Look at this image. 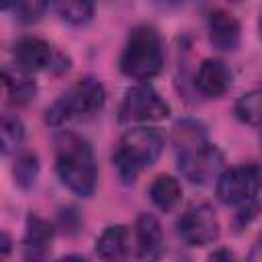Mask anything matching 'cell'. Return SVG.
<instances>
[{
  "mask_svg": "<svg viewBox=\"0 0 262 262\" xmlns=\"http://www.w3.org/2000/svg\"><path fill=\"white\" fill-rule=\"evenodd\" d=\"M55 147V170L61 184L78 196H90L98 176L90 143L74 133H61Z\"/></svg>",
  "mask_w": 262,
  "mask_h": 262,
  "instance_id": "obj_1",
  "label": "cell"
},
{
  "mask_svg": "<svg viewBox=\"0 0 262 262\" xmlns=\"http://www.w3.org/2000/svg\"><path fill=\"white\" fill-rule=\"evenodd\" d=\"M164 149V135L156 127L129 129L117 143L113 162L119 178L125 184H133L137 174L149 168Z\"/></svg>",
  "mask_w": 262,
  "mask_h": 262,
  "instance_id": "obj_2",
  "label": "cell"
},
{
  "mask_svg": "<svg viewBox=\"0 0 262 262\" xmlns=\"http://www.w3.org/2000/svg\"><path fill=\"white\" fill-rule=\"evenodd\" d=\"M164 66V45L160 33L149 25L135 27L123 47L119 68L131 80H151L162 72Z\"/></svg>",
  "mask_w": 262,
  "mask_h": 262,
  "instance_id": "obj_3",
  "label": "cell"
},
{
  "mask_svg": "<svg viewBox=\"0 0 262 262\" xmlns=\"http://www.w3.org/2000/svg\"><path fill=\"white\" fill-rule=\"evenodd\" d=\"M104 98L106 92L98 80L82 78L45 111V123L51 127H59L72 119L94 117L102 108Z\"/></svg>",
  "mask_w": 262,
  "mask_h": 262,
  "instance_id": "obj_4",
  "label": "cell"
},
{
  "mask_svg": "<svg viewBox=\"0 0 262 262\" xmlns=\"http://www.w3.org/2000/svg\"><path fill=\"white\" fill-rule=\"evenodd\" d=\"M176 160L180 174L192 184H209L223 166V154L209 139L176 149Z\"/></svg>",
  "mask_w": 262,
  "mask_h": 262,
  "instance_id": "obj_5",
  "label": "cell"
},
{
  "mask_svg": "<svg viewBox=\"0 0 262 262\" xmlns=\"http://www.w3.org/2000/svg\"><path fill=\"white\" fill-rule=\"evenodd\" d=\"M217 199L223 205L242 207L256 203L260 192V168L258 164H244L225 170L217 178Z\"/></svg>",
  "mask_w": 262,
  "mask_h": 262,
  "instance_id": "obj_6",
  "label": "cell"
},
{
  "mask_svg": "<svg viewBox=\"0 0 262 262\" xmlns=\"http://www.w3.org/2000/svg\"><path fill=\"white\" fill-rule=\"evenodd\" d=\"M170 117V104L151 86H133L125 92L119 106L121 123H149Z\"/></svg>",
  "mask_w": 262,
  "mask_h": 262,
  "instance_id": "obj_7",
  "label": "cell"
},
{
  "mask_svg": "<svg viewBox=\"0 0 262 262\" xmlns=\"http://www.w3.org/2000/svg\"><path fill=\"white\" fill-rule=\"evenodd\" d=\"M178 235L188 246H207L219 237V219L215 211L205 205H190L176 223Z\"/></svg>",
  "mask_w": 262,
  "mask_h": 262,
  "instance_id": "obj_8",
  "label": "cell"
},
{
  "mask_svg": "<svg viewBox=\"0 0 262 262\" xmlns=\"http://www.w3.org/2000/svg\"><path fill=\"white\" fill-rule=\"evenodd\" d=\"M12 55L16 61V68H20L27 74H35L41 70H51L55 63L68 66V57L61 53H55L51 45L39 37H23L14 43Z\"/></svg>",
  "mask_w": 262,
  "mask_h": 262,
  "instance_id": "obj_9",
  "label": "cell"
},
{
  "mask_svg": "<svg viewBox=\"0 0 262 262\" xmlns=\"http://www.w3.org/2000/svg\"><path fill=\"white\" fill-rule=\"evenodd\" d=\"M231 84V72L221 59H205L194 76V86L203 96L217 98L227 92Z\"/></svg>",
  "mask_w": 262,
  "mask_h": 262,
  "instance_id": "obj_10",
  "label": "cell"
},
{
  "mask_svg": "<svg viewBox=\"0 0 262 262\" xmlns=\"http://www.w3.org/2000/svg\"><path fill=\"white\" fill-rule=\"evenodd\" d=\"M209 41L221 51H233L242 39V27L235 16L225 10H213L209 14Z\"/></svg>",
  "mask_w": 262,
  "mask_h": 262,
  "instance_id": "obj_11",
  "label": "cell"
},
{
  "mask_svg": "<svg viewBox=\"0 0 262 262\" xmlns=\"http://www.w3.org/2000/svg\"><path fill=\"white\" fill-rule=\"evenodd\" d=\"M135 239H137V252L141 258L160 256L162 242H164L160 221L149 213H141L135 223Z\"/></svg>",
  "mask_w": 262,
  "mask_h": 262,
  "instance_id": "obj_12",
  "label": "cell"
},
{
  "mask_svg": "<svg viewBox=\"0 0 262 262\" xmlns=\"http://www.w3.org/2000/svg\"><path fill=\"white\" fill-rule=\"evenodd\" d=\"M131 250V235L125 225L106 227L96 239V254L102 260H123Z\"/></svg>",
  "mask_w": 262,
  "mask_h": 262,
  "instance_id": "obj_13",
  "label": "cell"
},
{
  "mask_svg": "<svg viewBox=\"0 0 262 262\" xmlns=\"http://www.w3.org/2000/svg\"><path fill=\"white\" fill-rule=\"evenodd\" d=\"M53 239V225L31 213L27 217V231H25V250L29 258H43L47 254V248Z\"/></svg>",
  "mask_w": 262,
  "mask_h": 262,
  "instance_id": "obj_14",
  "label": "cell"
},
{
  "mask_svg": "<svg viewBox=\"0 0 262 262\" xmlns=\"http://www.w3.org/2000/svg\"><path fill=\"white\" fill-rule=\"evenodd\" d=\"M0 76H2L4 90H6V94L10 96L12 102L27 104L35 96V92H37L35 82L31 80V74L23 72L20 68H16V70H0Z\"/></svg>",
  "mask_w": 262,
  "mask_h": 262,
  "instance_id": "obj_15",
  "label": "cell"
},
{
  "mask_svg": "<svg viewBox=\"0 0 262 262\" xmlns=\"http://www.w3.org/2000/svg\"><path fill=\"white\" fill-rule=\"evenodd\" d=\"M180 196H182V186L170 174L158 176L151 182V186H149V199H151V203L160 211H164V213L166 211H172L180 203Z\"/></svg>",
  "mask_w": 262,
  "mask_h": 262,
  "instance_id": "obj_16",
  "label": "cell"
},
{
  "mask_svg": "<svg viewBox=\"0 0 262 262\" xmlns=\"http://www.w3.org/2000/svg\"><path fill=\"white\" fill-rule=\"evenodd\" d=\"M25 139V127L16 117L0 115V156L14 154Z\"/></svg>",
  "mask_w": 262,
  "mask_h": 262,
  "instance_id": "obj_17",
  "label": "cell"
},
{
  "mask_svg": "<svg viewBox=\"0 0 262 262\" xmlns=\"http://www.w3.org/2000/svg\"><path fill=\"white\" fill-rule=\"evenodd\" d=\"M172 139H174V147L182 149V147L194 145L199 141H205L207 139V131H205L203 123H199L194 119H182V121H178L174 125Z\"/></svg>",
  "mask_w": 262,
  "mask_h": 262,
  "instance_id": "obj_18",
  "label": "cell"
},
{
  "mask_svg": "<svg viewBox=\"0 0 262 262\" xmlns=\"http://www.w3.org/2000/svg\"><path fill=\"white\" fill-rule=\"evenodd\" d=\"M57 8L63 20L70 25H86L94 14V0H57Z\"/></svg>",
  "mask_w": 262,
  "mask_h": 262,
  "instance_id": "obj_19",
  "label": "cell"
},
{
  "mask_svg": "<svg viewBox=\"0 0 262 262\" xmlns=\"http://www.w3.org/2000/svg\"><path fill=\"white\" fill-rule=\"evenodd\" d=\"M235 117L246 125H260V90H252L239 96V100L235 102Z\"/></svg>",
  "mask_w": 262,
  "mask_h": 262,
  "instance_id": "obj_20",
  "label": "cell"
},
{
  "mask_svg": "<svg viewBox=\"0 0 262 262\" xmlns=\"http://www.w3.org/2000/svg\"><path fill=\"white\" fill-rule=\"evenodd\" d=\"M14 182L20 188H31L35 184V178L39 174V160L33 154H25L14 164Z\"/></svg>",
  "mask_w": 262,
  "mask_h": 262,
  "instance_id": "obj_21",
  "label": "cell"
},
{
  "mask_svg": "<svg viewBox=\"0 0 262 262\" xmlns=\"http://www.w3.org/2000/svg\"><path fill=\"white\" fill-rule=\"evenodd\" d=\"M49 0H18L16 4V14L23 23H35L43 16L47 10Z\"/></svg>",
  "mask_w": 262,
  "mask_h": 262,
  "instance_id": "obj_22",
  "label": "cell"
},
{
  "mask_svg": "<svg viewBox=\"0 0 262 262\" xmlns=\"http://www.w3.org/2000/svg\"><path fill=\"white\" fill-rule=\"evenodd\" d=\"M10 250H12V239H10V235L0 229V258L8 256Z\"/></svg>",
  "mask_w": 262,
  "mask_h": 262,
  "instance_id": "obj_23",
  "label": "cell"
},
{
  "mask_svg": "<svg viewBox=\"0 0 262 262\" xmlns=\"http://www.w3.org/2000/svg\"><path fill=\"white\" fill-rule=\"evenodd\" d=\"M16 4H18V0H0V10L12 8V6H16Z\"/></svg>",
  "mask_w": 262,
  "mask_h": 262,
  "instance_id": "obj_24",
  "label": "cell"
},
{
  "mask_svg": "<svg viewBox=\"0 0 262 262\" xmlns=\"http://www.w3.org/2000/svg\"><path fill=\"white\" fill-rule=\"evenodd\" d=\"M233 2H237V0H233Z\"/></svg>",
  "mask_w": 262,
  "mask_h": 262,
  "instance_id": "obj_25",
  "label": "cell"
}]
</instances>
